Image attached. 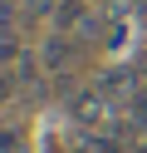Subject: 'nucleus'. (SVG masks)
Returning a JSON list of instances; mask_svg holds the SVG:
<instances>
[{"label": "nucleus", "instance_id": "f257e3e1", "mask_svg": "<svg viewBox=\"0 0 147 153\" xmlns=\"http://www.w3.org/2000/svg\"><path fill=\"white\" fill-rule=\"evenodd\" d=\"M83 50H88V45L78 40V35L54 30V35H44V45H39V59H44V69H49V74H69L78 59H83Z\"/></svg>", "mask_w": 147, "mask_h": 153}, {"label": "nucleus", "instance_id": "f03ea898", "mask_svg": "<svg viewBox=\"0 0 147 153\" xmlns=\"http://www.w3.org/2000/svg\"><path fill=\"white\" fill-rule=\"evenodd\" d=\"M93 84L108 94V104H113V109H127V104L142 94V74L132 69V59H127V64H113V69H103Z\"/></svg>", "mask_w": 147, "mask_h": 153}, {"label": "nucleus", "instance_id": "7ed1b4c3", "mask_svg": "<svg viewBox=\"0 0 147 153\" xmlns=\"http://www.w3.org/2000/svg\"><path fill=\"white\" fill-rule=\"evenodd\" d=\"M64 109H69V119H74L78 128H98L113 104H108V94L98 89V84H83V89H74V94L64 99Z\"/></svg>", "mask_w": 147, "mask_h": 153}, {"label": "nucleus", "instance_id": "20e7f679", "mask_svg": "<svg viewBox=\"0 0 147 153\" xmlns=\"http://www.w3.org/2000/svg\"><path fill=\"white\" fill-rule=\"evenodd\" d=\"M25 5V20H54L59 15V0H20Z\"/></svg>", "mask_w": 147, "mask_h": 153}, {"label": "nucleus", "instance_id": "39448f33", "mask_svg": "<svg viewBox=\"0 0 147 153\" xmlns=\"http://www.w3.org/2000/svg\"><path fill=\"white\" fill-rule=\"evenodd\" d=\"M0 153H25V138L15 128H0Z\"/></svg>", "mask_w": 147, "mask_h": 153}, {"label": "nucleus", "instance_id": "423d86ee", "mask_svg": "<svg viewBox=\"0 0 147 153\" xmlns=\"http://www.w3.org/2000/svg\"><path fill=\"white\" fill-rule=\"evenodd\" d=\"M15 89H20V84H15V69H5V64H0V104H5Z\"/></svg>", "mask_w": 147, "mask_h": 153}, {"label": "nucleus", "instance_id": "0eeeda50", "mask_svg": "<svg viewBox=\"0 0 147 153\" xmlns=\"http://www.w3.org/2000/svg\"><path fill=\"white\" fill-rule=\"evenodd\" d=\"M132 69L142 74V84H147V45H142V50H132Z\"/></svg>", "mask_w": 147, "mask_h": 153}]
</instances>
